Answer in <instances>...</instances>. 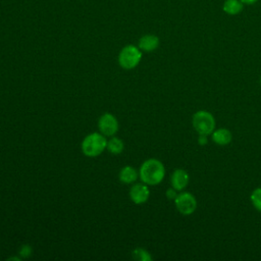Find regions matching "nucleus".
I'll return each instance as SVG.
<instances>
[{"mask_svg": "<svg viewBox=\"0 0 261 261\" xmlns=\"http://www.w3.org/2000/svg\"><path fill=\"white\" fill-rule=\"evenodd\" d=\"M174 204L177 211L182 215H191L197 209L196 198L188 192L179 193L174 200Z\"/></svg>", "mask_w": 261, "mask_h": 261, "instance_id": "5", "label": "nucleus"}, {"mask_svg": "<svg viewBox=\"0 0 261 261\" xmlns=\"http://www.w3.org/2000/svg\"><path fill=\"white\" fill-rule=\"evenodd\" d=\"M124 145L123 142L119 138H112L109 141H107V147L108 151L112 154H120L123 151Z\"/></svg>", "mask_w": 261, "mask_h": 261, "instance_id": "13", "label": "nucleus"}, {"mask_svg": "<svg viewBox=\"0 0 261 261\" xmlns=\"http://www.w3.org/2000/svg\"><path fill=\"white\" fill-rule=\"evenodd\" d=\"M260 84H261V76H260Z\"/></svg>", "mask_w": 261, "mask_h": 261, "instance_id": "20", "label": "nucleus"}, {"mask_svg": "<svg viewBox=\"0 0 261 261\" xmlns=\"http://www.w3.org/2000/svg\"><path fill=\"white\" fill-rule=\"evenodd\" d=\"M244 7V3L241 0H225L223 3V11L229 15L239 14Z\"/></svg>", "mask_w": 261, "mask_h": 261, "instance_id": "11", "label": "nucleus"}, {"mask_svg": "<svg viewBox=\"0 0 261 261\" xmlns=\"http://www.w3.org/2000/svg\"><path fill=\"white\" fill-rule=\"evenodd\" d=\"M244 4H254L255 2H257L258 0H241Z\"/></svg>", "mask_w": 261, "mask_h": 261, "instance_id": "19", "label": "nucleus"}, {"mask_svg": "<svg viewBox=\"0 0 261 261\" xmlns=\"http://www.w3.org/2000/svg\"><path fill=\"white\" fill-rule=\"evenodd\" d=\"M250 200L254 208L259 212H261V188H256L252 192L250 196Z\"/></svg>", "mask_w": 261, "mask_h": 261, "instance_id": "15", "label": "nucleus"}, {"mask_svg": "<svg viewBox=\"0 0 261 261\" xmlns=\"http://www.w3.org/2000/svg\"><path fill=\"white\" fill-rule=\"evenodd\" d=\"M150 196V190L146 184H136L130 188L129 197L135 204L145 203Z\"/></svg>", "mask_w": 261, "mask_h": 261, "instance_id": "7", "label": "nucleus"}, {"mask_svg": "<svg viewBox=\"0 0 261 261\" xmlns=\"http://www.w3.org/2000/svg\"><path fill=\"white\" fill-rule=\"evenodd\" d=\"M192 124L199 135L209 136L215 129V118L209 111L199 110L194 113Z\"/></svg>", "mask_w": 261, "mask_h": 261, "instance_id": "3", "label": "nucleus"}, {"mask_svg": "<svg viewBox=\"0 0 261 261\" xmlns=\"http://www.w3.org/2000/svg\"><path fill=\"white\" fill-rule=\"evenodd\" d=\"M177 192L174 188H169L167 191H166V197L169 199V200H175V198L177 197Z\"/></svg>", "mask_w": 261, "mask_h": 261, "instance_id": "17", "label": "nucleus"}, {"mask_svg": "<svg viewBox=\"0 0 261 261\" xmlns=\"http://www.w3.org/2000/svg\"><path fill=\"white\" fill-rule=\"evenodd\" d=\"M31 254H32V248H31V246H30V245H27V244L22 245L21 248H20V250H19V255H20L22 258H28V257L31 256Z\"/></svg>", "mask_w": 261, "mask_h": 261, "instance_id": "16", "label": "nucleus"}, {"mask_svg": "<svg viewBox=\"0 0 261 261\" xmlns=\"http://www.w3.org/2000/svg\"><path fill=\"white\" fill-rule=\"evenodd\" d=\"M159 46V39L155 35H145L139 40V48L145 52H152Z\"/></svg>", "mask_w": 261, "mask_h": 261, "instance_id": "10", "label": "nucleus"}, {"mask_svg": "<svg viewBox=\"0 0 261 261\" xmlns=\"http://www.w3.org/2000/svg\"><path fill=\"white\" fill-rule=\"evenodd\" d=\"M211 137H212V141L219 146H225L229 144L232 139L231 133L224 127L214 129L211 134Z\"/></svg>", "mask_w": 261, "mask_h": 261, "instance_id": "9", "label": "nucleus"}, {"mask_svg": "<svg viewBox=\"0 0 261 261\" xmlns=\"http://www.w3.org/2000/svg\"><path fill=\"white\" fill-rule=\"evenodd\" d=\"M133 258L139 261H151L152 260V256L151 254L143 249V248H137L133 251Z\"/></svg>", "mask_w": 261, "mask_h": 261, "instance_id": "14", "label": "nucleus"}, {"mask_svg": "<svg viewBox=\"0 0 261 261\" xmlns=\"http://www.w3.org/2000/svg\"><path fill=\"white\" fill-rule=\"evenodd\" d=\"M208 136L206 135H199V139H198V143L201 145V146H204L207 144L208 142V139H207Z\"/></svg>", "mask_w": 261, "mask_h": 261, "instance_id": "18", "label": "nucleus"}, {"mask_svg": "<svg viewBox=\"0 0 261 261\" xmlns=\"http://www.w3.org/2000/svg\"><path fill=\"white\" fill-rule=\"evenodd\" d=\"M189 174L185 169H175L170 176L171 187L176 191H182L189 184Z\"/></svg>", "mask_w": 261, "mask_h": 261, "instance_id": "8", "label": "nucleus"}, {"mask_svg": "<svg viewBox=\"0 0 261 261\" xmlns=\"http://www.w3.org/2000/svg\"><path fill=\"white\" fill-rule=\"evenodd\" d=\"M141 58V49L134 45H127L121 49L118 56V62L122 68L133 69L140 63Z\"/></svg>", "mask_w": 261, "mask_h": 261, "instance_id": "4", "label": "nucleus"}, {"mask_svg": "<svg viewBox=\"0 0 261 261\" xmlns=\"http://www.w3.org/2000/svg\"><path fill=\"white\" fill-rule=\"evenodd\" d=\"M138 177L137 170L132 166H124L119 172V179L123 184H132Z\"/></svg>", "mask_w": 261, "mask_h": 261, "instance_id": "12", "label": "nucleus"}, {"mask_svg": "<svg viewBox=\"0 0 261 261\" xmlns=\"http://www.w3.org/2000/svg\"><path fill=\"white\" fill-rule=\"evenodd\" d=\"M98 127L104 136H113L118 130V121L114 115L104 113L98 121Z\"/></svg>", "mask_w": 261, "mask_h": 261, "instance_id": "6", "label": "nucleus"}, {"mask_svg": "<svg viewBox=\"0 0 261 261\" xmlns=\"http://www.w3.org/2000/svg\"><path fill=\"white\" fill-rule=\"evenodd\" d=\"M107 147V140L103 134L92 133L82 142V151L88 157L99 156Z\"/></svg>", "mask_w": 261, "mask_h": 261, "instance_id": "2", "label": "nucleus"}, {"mask_svg": "<svg viewBox=\"0 0 261 261\" xmlns=\"http://www.w3.org/2000/svg\"><path fill=\"white\" fill-rule=\"evenodd\" d=\"M139 174L144 184L155 186L163 180L165 175V168L161 161L151 158L143 162L140 167Z\"/></svg>", "mask_w": 261, "mask_h": 261, "instance_id": "1", "label": "nucleus"}]
</instances>
